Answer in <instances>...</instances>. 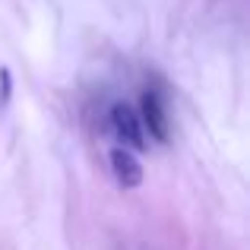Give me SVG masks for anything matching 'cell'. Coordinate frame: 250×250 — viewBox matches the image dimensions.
Listing matches in <instances>:
<instances>
[{
    "mask_svg": "<svg viewBox=\"0 0 250 250\" xmlns=\"http://www.w3.org/2000/svg\"><path fill=\"white\" fill-rule=\"evenodd\" d=\"M140 121L146 124L149 133L159 143L168 140V117H165V108H162V98L155 92H143V117Z\"/></svg>",
    "mask_w": 250,
    "mask_h": 250,
    "instance_id": "3",
    "label": "cell"
},
{
    "mask_svg": "<svg viewBox=\"0 0 250 250\" xmlns=\"http://www.w3.org/2000/svg\"><path fill=\"white\" fill-rule=\"evenodd\" d=\"M111 127H114L117 140H121L127 149H133V152H143V149H146L143 121H140V114H136L130 104H124V102L111 104Z\"/></svg>",
    "mask_w": 250,
    "mask_h": 250,
    "instance_id": "1",
    "label": "cell"
},
{
    "mask_svg": "<svg viewBox=\"0 0 250 250\" xmlns=\"http://www.w3.org/2000/svg\"><path fill=\"white\" fill-rule=\"evenodd\" d=\"M111 171H114L117 184H121L124 190H133V187L143 184V165L133 155V149H127V146L111 149Z\"/></svg>",
    "mask_w": 250,
    "mask_h": 250,
    "instance_id": "2",
    "label": "cell"
},
{
    "mask_svg": "<svg viewBox=\"0 0 250 250\" xmlns=\"http://www.w3.org/2000/svg\"><path fill=\"white\" fill-rule=\"evenodd\" d=\"M0 83H3L0 85V104H3L6 98H10V73H6V70H0Z\"/></svg>",
    "mask_w": 250,
    "mask_h": 250,
    "instance_id": "4",
    "label": "cell"
}]
</instances>
